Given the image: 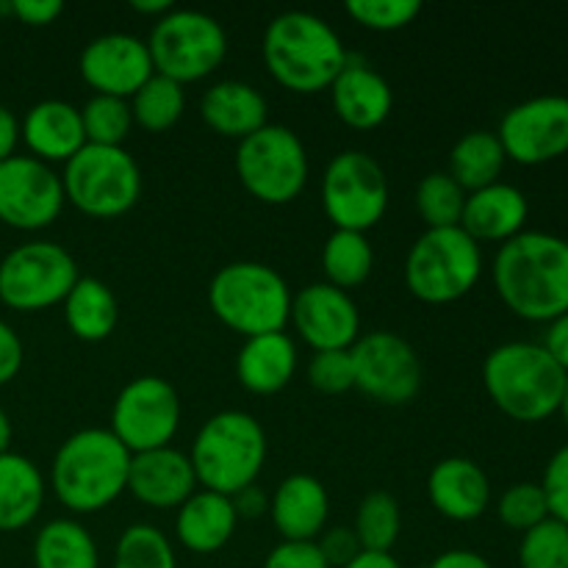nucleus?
I'll return each mask as SVG.
<instances>
[{
    "label": "nucleus",
    "instance_id": "4c0bfd02",
    "mask_svg": "<svg viewBox=\"0 0 568 568\" xmlns=\"http://www.w3.org/2000/svg\"><path fill=\"white\" fill-rule=\"evenodd\" d=\"M519 568H568V525L549 516L521 532Z\"/></svg>",
    "mask_w": 568,
    "mask_h": 568
},
{
    "label": "nucleus",
    "instance_id": "37998d69",
    "mask_svg": "<svg viewBox=\"0 0 568 568\" xmlns=\"http://www.w3.org/2000/svg\"><path fill=\"white\" fill-rule=\"evenodd\" d=\"M264 568H331L316 541H281L266 555Z\"/></svg>",
    "mask_w": 568,
    "mask_h": 568
},
{
    "label": "nucleus",
    "instance_id": "39448f33",
    "mask_svg": "<svg viewBox=\"0 0 568 568\" xmlns=\"http://www.w3.org/2000/svg\"><path fill=\"white\" fill-rule=\"evenodd\" d=\"M189 460L197 486L222 497H236L255 486V477L264 469L266 433L261 422L244 410H220L200 427Z\"/></svg>",
    "mask_w": 568,
    "mask_h": 568
},
{
    "label": "nucleus",
    "instance_id": "1a4fd4ad",
    "mask_svg": "<svg viewBox=\"0 0 568 568\" xmlns=\"http://www.w3.org/2000/svg\"><path fill=\"white\" fill-rule=\"evenodd\" d=\"M153 70L175 83L209 78L225 61V28L205 11L172 9L155 20L148 39Z\"/></svg>",
    "mask_w": 568,
    "mask_h": 568
},
{
    "label": "nucleus",
    "instance_id": "2eb2a0df",
    "mask_svg": "<svg viewBox=\"0 0 568 568\" xmlns=\"http://www.w3.org/2000/svg\"><path fill=\"white\" fill-rule=\"evenodd\" d=\"M508 161L541 166L568 153V98L538 94L505 111L497 131Z\"/></svg>",
    "mask_w": 568,
    "mask_h": 568
},
{
    "label": "nucleus",
    "instance_id": "2f4dec72",
    "mask_svg": "<svg viewBox=\"0 0 568 568\" xmlns=\"http://www.w3.org/2000/svg\"><path fill=\"white\" fill-rule=\"evenodd\" d=\"M375 266V250H372L366 233L355 231H333L322 250V270L325 283L349 292V288L366 283Z\"/></svg>",
    "mask_w": 568,
    "mask_h": 568
},
{
    "label": "nucleus",
    "instance_id": "b1692460",
    "mask_svg": "<svg viewBox=\"0 0 568 568\" xmlns=\"http://www.w3.org/2000/svg\"><path fill=\"white\" fill-rule=\"evenodd\" d=\"M20 139L28 144L33 159L44 164H55V161L67 164L87 144L81 109L67 100H42L22 116Z\"/></svg>",
    "mask_w": 568,
    "mask_h": 568
},
{
    "label": "nucleus",
    "instance_id": "de8ad7c7",
    "mask_svg": "<svg viewBox=\"0 0 568 568\" xmlns=\"http://www.w3.org/2000/svg\"><path fill=\"white\" fill-rule=\"evenodd\" d=\"M541 347L552 355V361L560 366V369L568 372V314L549 322Z\"/></svg>",
    "mask_w": 568,
    "mask_h": 568
},
{
    "label": "nucleus",
    "instance_id": "3c124183",
    "mask_svg": "<svg viewBox=\"0 0 568 568\" xmlns=\"http://www.w3.org/2000/svg\"><path fill=\"white\" fill-rule=\"evenodd\" d=\"M231 499H233V508H236L239 519H242V516L255 519V516H261L266 510V497L255 486L244 488V491H239L236 497H231Z\"/></svg>",
    "mask_w": 568,
    "mask_h": 568
},
{
    "label": "nucleus",
    "instance_id": "f8f14e48",
    "mask_svg": "<svg viewBox=\"0 0 568 568\" xmlns=\"http://www.w3.org/2000/svg\"><path fill=\"white\" fill-rule=\"evenodd\" d=\"M78 277L75 258L61 244L26 242L0 261V303L26 314L53 308Z\"/></svg>",
    "mask_w": 568,
    "mask_h": 568
},
{
    "label": "nucleus",
    "instance_id": "5fc2aeb1",
    "mask_svg": "<svg viewBox=\"0 0 568 568\" xmlns=\"http://www.w3.org/2000/svg\"><path fill=\"white\" fill-rule=\"evenodd\" d=\"M11 444V419L3 408H0V455L9 453Z\"/></svg>",
    "mask_w": 568,
    "mask_h": 568
},
{
    "label": "nucleus",
    "instance_id": "7ed1b4c3",
    "mask_svg": "<svg viewBox=\"0 0 568 568\" xmlns=\"http://www.w3.org/2000/svg\"><path fill=\"white\" fill-rule=\"evenodd\" d=\"M131 453L105 427H87L67 438L50 466V488L72 514H98L128 491Z\"/></svg>",
    "mask_w": 568,
    "mask_h": 568
},
{
    "label": "nucleus",
    "instance_id": "c85d7f7f",
    "mask_svg": "<svg viewBox=\"0 0 568 568\" xmlns=\"http://www.w3.org/2000/svg\"><path fill=\"white\" fill-rule=\"evenodd\" d=\"M61 305H64V320L72 336L89 344L105 342L120 320L114 292L100 277H78Z\"/></svg>",
    "mask_w": 568,
    "mask_h": 568
},
{
    "label": "nucleus",
    "instance_id": "8fccbe9b",
    "mask_svg": "<svg viewBox=\"0 0 568 568\" xmlns=\"http://www.w3.org/2000/svg\"><path fill=\"white\" fill-rule=\"evenodd\" d=\"M20 142V122L11 114V109L0 105V161L11 159Z\"/></svg>",
    "mask_w": 568,
    "mask_h": 568
},
{
    "label": "nucleus",
    "instance_id": "09e8293b",
    "mask_svg": "<svg viewBox=\"0 0 568 568\" xmlns=\"http://www.w3.org/2000/svg\"><path fill=\"white\" fill-rule=\"evenodd\" d=\"M427 568H494L483 558L480 552H471V549H449V552L438 555Z\"/></svg>",
    "mask_w": 568,
    "mask_h": 568
},
{
    "label": "nucleus",
    "instance_id": "a18cd8bd",
    "mask_svg": "<svg viewBox=\"0 0 568 568\" xmlns=\"http://www.w3.org/2000/svg\"><path fill=\"white\" fill-rule=\"evenodd\" d=\"M22 358H26V349H22L20 336L9 322L0 320V386L14 381L17 372L22 369Z\"/></svg>",
    "mask_w": 568,
    "mask_h": 568
},
{
    "label": "nucleus",
    "instance_id": "603ef678",
    "mask_svg": "<svg viewBox=\"0 0 568 568\" xmlns=\"http://www.w3.org/2000/svg\"><path fill=\"white\" fill-rule=\"evenodd\" d=\"M342 568H403V566L394 560L392 552H361L358 558L349 560V564Z\"/></svg>",
    "mask_w": 568,
    "mask_h": 568
},
{
    "label": "nucleus",
    "instance_id": "e433bc0d",
    "mask_svg": "<svg viewBox=\"0 0 568 568\" xmlns=\"http://www.w3.org/2000/svg\"><path fill=\"white\" fill-rule=\"evenodd\" d=\"M81 122L87 144L122 148L133 128L131 103L122 98H109V94H92L81 109Z\"/></svg>",
    "mask_w": 568,
    "mask_h": 568
},
{
    "label": "nucleus",
    "instance_id": "9b49d317",
    "mask_svg": "<svg viewBox=\"0 0 568 568\" xmlns=\"http://www.w3.org/2000/svg\"><path fill=\"white\" fill-rule=\"evenodd\" d=\"M322 209L336 231L366 233L386 216L388 181L383 166L364 150L333 155L322 175Z\"/></svg>",
    "mask_w": 568,
    "mask_h": 568
},
{
    "label": "nucleus",
    "instance_id": "f257e3e1",
    "mask_svg": "<svg viewBox=\"0 0 568 568\" xmlns=\"http://www.w3.org/2000/svg\"><path fill=\"white\" fill-rule=\"evenodd\" d=\"M494 288L505 308L527 322L568 314V239L525 231L499 244L491 266Z\"/></svg>",
    "mask_w": 568,
    "mask_h": 568
},
{
    "label": "nucleus",
    "instance_id": "473e14b6",
    "mask_svg": "<svg viewBox=\"0 0 568 568\" xmlns=\"http://www.w3.org/2000/svg\"><path fill=\"white\" fill-rule=\"evenodd\" d=\"M128 103H131L133 125L150 133H164L186 111V92H183L181 83L153 72V78Z\"/></svg>",
    "mask_w": 568,
    "mask_h": 568
},
{
    "label": "nucleus",
    "instance_id": "a19ab883",
    "mask_svg": "<svg viewBox=\"0 0 568 568\" xmlns=\"http://www.w3.org/2000/svg\"><path fill=\"white\" fill-rule=\"evenodd\" d=\"M308 381L322 394H344L355 388V369L349 349H325L314 353L308 364Z\"/></svg>",
    "mask_w": 568,
    "mask_h": 568
},
{
    "label": "nucleus",
    "instance_id": "58836bf2",
    "mask_svg": "<svg viewBox=\"0 0 568 568\" xmlns=\"http://www.w3.org/2000/svg\"><path fill=\"white\" fill-rule=\"evenodd\" d=\"M497 516L505 527L516 532H527L544 519H549V503L541 483H514L499 497Z\"/></svg>",
    "mask_w": 568,
    "mask_h": 568
},
{
    "label": "nucleus",
    "instance_id": "7c9ffc66",
    "mask_svg": "<svg viewBox=\"0 0 568 568\" xmlns=\"http://www.w3.org/2000/svg\"><path fill=\"white\" fill-rule=\"evenodd\" d=\"M37 568H100L98 544L92 532L75 519H53L33 541Z\"/></svg>",
    "mask_w": 568,
    "mask_h": 568
},
{
    "label": "nucleus",
    "instance_id": "72a5a7b5",
    "mask_svg": "<svg viewBox=\"0 0 568 568\" xmlns=\"http://www.w3.org/2000/svg\"><path fill=\"white\" fill-rule=\"evenodd\" d=\"M399 530H403V519H399V505L392 494L372 491L361 499L353 532L364 552H392Z\"/></svg>",
    "mask_w": 568,
    "mask_h": 568
},
{
    "label": "nucleus",
    "instance_id": "f704fd0d",
    "mask_svg": "<svg viewBox=\"0 0 568 568\" xmlns=\"http://www.w3.org/2000/svg\"><path fill=\"white\" fill-rule=\"evenodd\" d=\"M466 192L449 178V172H430L416 186V211L425 220L427 231L460 227Z\"/></svg>",
    "mask_w": 568,
    "mask_h": 568
},
{
    "label": "nucleus",
    "instance_id": "49530a36",
    "mask_svg": "<svg viewBox=\"0 0 568 568\" xmlns=\"http://www.w3.org/2000/svg\"><path fill=\"white\" fill-rule=\"evenodd\" d=\"M9 9L11 14L20 22H26V26L42 28L55 22V17L64 11V3H61V0H14Z\"/></svg>",
    "mask_w": 568,
    "mask_h": 568
},
{
    "label": "nucleus",
    "instance_id": "864d4df0",
    "mask_svg": "<svg viewBox=\"0 0 568 568\" xmlns=\"http://www.w3.org/2000/svg\"><path fill=\"white\" fill-rule=\"evenodd\" d=\"M131 9L139 11V14H150V17H164L170 14L175 6H172V0H131Z\"/></svg>",
    "mask_w": 568,
    "mask_h": 568
},
{
    "label": "nucleus",
    "instance_id": "ea45409f",
    "mask_svg": "<svg viewBox=\"0 0 568 568\" xmlns=\"http://www.w3.org/2000/svg\"><path fill=\"white\" fill-rule=\"evenodd\" d=\"M344 11L369 31H399L422 14L419 0H347Z\"/></svg>",
    "mask_w": 568,
    "mask_h": 568
},
{
    "label": "nucleus",
    "instance_id": "a878e982",
    "mask_svg": "<svg viewBox=\"0 0 568 568\" xmlns=\"http://www.w3.org/2000/svg\"><path fill=\"white\" fill-rule=\"evenodd\" d=\"M203 122L225 139H247L266 125V100L244 81H220L200 100Z\"/></svg>",
    "mask_w": 568,
    "mask_h": 568
},
{
    "label": "nucleus",
    "instance_id": "4468645a",
    "mask_svg": "<svg viewBox=\"0 0 568 568\" xmlns=\"http://www.w3.org/2000/svg\"><path fill=\"white\" fill-rule=\"evenodd\" d=\"M355 388L381 405H408L422 388V361L408 338L392 331L361 336L349 349Z\"/></svg>",
    "mask_w": 568,
    "mask_h": 568
},
{
    "label": "nucleus",
    "instance_id": "393cba45",
    "mask_svg": "<svg viewBox=\"0 0 568 568\" xmlns=\"http://www.w3.org/2000/svg\"><path fill=\"white\" fill-rule=\"evenodd\" d=\"M239 525V514L231 497L214 491H194L178 508L175 536L189 552L211 555L220 552L233 538Z\"/></svg>",
    "mask_w": 568,
    "mask_h": 568
},
{
    "label": "nucleus",
    "instance_id": "f03ea898",
    "mask_svg": "<svg viewBox=\"0 0 568 568\" xmlns=\"http://www.w3.org/2000/svg\"><path fill=\"white\" fill-rule=\"evenodd\" d=\"M264 64L283 89L316 94L331 89L349 53L342 37L311 11H283L266 26Z\"/></svg>",
    "mask_w": 568,
    "mask_h": 568
},
{
    "label": "nucleus",
    "instance_id": "20e7f679",
    "mask_svg": "<svg viewBox=\"0 0 568 568\" xmlns=\"http://www.w3.org/2000/svg\"><path fill=\"white\" fill-rule=\"evenodd\" d=\"M568 372L532 342H508L483 361V386L508 419L538 425L560 410Z\"/></svg>",
    "mask_w": 568,
    "mask_h": 568
},
{
    "label": "nucleus",
    "instance_id": "9d476101",
    "mask_svg": "<svg viewBox=\"0 0 568 568\" xmlns=\"http://www.w3.org/2000/svg\"><path fill=\"white\" fill-rule=\"evenodd\" d=\"M236 172L242 186L266 205H286L308 181V153L292 128L266 122L236 150Z\"/></svg>",
    "mask_w": 568,
    "mask_h": 568
},
{
    "label": "nucleus",
    "instance_id": "dca6fc26",
    "mask_svg": "<svg viewBox=\"0 0 568 568\" xmlns=\"http://www.w3.org/2000/svg\"><path fill=\"white\" fill-rule=\"evenodd\" d=\"M61 175L33 155L0 161V222L17 231H42L64 209Z\"/></svg>",
    "mask_w": 568,
    "mask_h": 568
},
{
    "label": "nucleus",
    "instance_id": "4be33fe9",
    "mask_svg": "<svg viewBox=\"0 0 568 568\" xmlns=\"http://www.w3.org/2000/svg\"><path fill=\"white\" fill-rule=\"evenodd\" d=\"M530 203L527 194L514 183H491L486 189L466 194L460 227L475 239L477 244L497 242L505 244L525 233Z\"/></svg>",
    "mask_w": 568,
    "mask_h": 568
},
{
    "label": "nucleus",
    "instance_id": "79ce46f5",
    "mask_svg": "<svg viewBox=\"0 0 568 568\" xmlns=\"http://www.w3.org/2000/svg\"><path fill=\"white\" fill-rule=\"evenodd\" d=\"M544 494L549 503V516L568 525V444L549 458L541 480Z\"/></svg>",
    "mask_w": 568,
    "mask_h": 568
},
{
    "label": "nucleus",
    "instance_id": "6e6552de",
    "mask_svg": "<svg viewBox=\"0 0 568 568\" xmlns=\"http://www.w3.org/2000/svg\"><path fill=\"white\" fill-rule=\"evenodd\" d=\"M64 200L94 220L128 214L142 197V172L125 148L83 144L64 164Z\"/></svg>",
    "mask_w": 568,
    "mask_h": 568
},
{
    "label": "nucleus",
    "instance_id": "423d86ee",
    "mask_svg": "<svg viewBox=\"0 0 568 568\" xmlns=\"http://www.w3.org/2000/svg\"><path fill=\"white\" fill-rule=\"evenodd\" d=\"M209 305L216 320L244 338L286 331L292 292L286 277L261 261H236L211 277Z\"/></svg>",
    "mask_w": 568,
    "mask_h": 568
},
{
    "label": "nucleus",
    "instance_id": "6e6d98bb",
    "mask_svg": "<svg viewBox=\"0 0 568 568\" xmlns=\"http://www.w3.org/2000/svg\"><path fill=\"white\" fill-rule=\"evenodd\" d=\"M560 416H564V422H566V427H568V377H566V388H564V399H560V410H558Z\"/></svg>",
    "mask_w": 568,
    "mask_h": 568
},
{
    "label": "nucleus",
    "instance_id": "c03bdc74",
    "mask_svg": "<svg viewBox=\"0 0 568 568\" xmlns=\"http://www.w3.org/2000/svg\"><path fill=\"white\" fill-rule=\"evenodd\" d=\"M316 547H320L322 558L327 560V566L331 568L347 566L349 560H355L361 552H364L358 538H355V532L347 530V527H333V530H325L320 538H316Z\"/></svg>",
    "mask_w": 568,
    "mask_h": 568
},
{
    "label": "nucleus",
    "instance_id": "cd10ccee",
    "mask_svg": "<svg viewBox=\"0 0 568 568\" xmlns=\"http://www.w3.org/2000/svg\"><path fill=\"white\" fill-rule=\"evenodd\" d=\"M44 477L26 455H0V530L14 532L31 525L44 505Z\"/></svg>",
    "mask_w": 568,
    "mask_h": 568
},
{
    "label": "nucleus",
    "instance_id": "0eeeda50",
    "mask_svg": "<svg viewBox=\"0 0 568 568\" xmlns=\"http://www.w3.org/2000/svg\"><path fill=\"white\" fill-rule=\"evenodd\" d=\"M483 275V250L464 227L425 231L405 258V286L427 305L466 297Z\"/></svg>",
    "mask_w": 568,
    "mask_h": 568
},
{
    "label": "nucleus",
    "instance_id": "412c9836",
    "mask_svg": "<svg viewBox=\"0 0 568 568\" xmlns=\"http://www.w3.org/2000/svg\"><path fill=\"white\" fill-rule=\"evenodd\" d=\"M427 499L449 521L480 519L491 503V483L469 458H444L427 475Z\"/></svg>",
    "mask_w": 568,
    "mask_h": 568
},
{
    "label": "nucleus",
    "instance_id": "f3484780",
    "mask_svg": "<svg viewBox=\"0 0 568 568\" xmlns=\"http://www.w3.org/2000/svg\"><path fill=\"white\" fill-rule=\"evenodd\" d=\"M300 338L314 353L325 349H353L361 338V314L349 292L331 283H311L292 297V316Z\"/></svg>",
    "mask_w": 568,
    "mask_h": 568
},
{
    "label": "nucleus",
    "instance_id": "a211bd4d",
    "mask_svg": "<svg viewBox=\"0 0 568 568\" xmlns=\"http://www.w3.org/2000/svg\"><path fill=\"white\" fill-rule=\"evenodd\" d=\"M153 72L148 42L131 33L94 37L81 53V75L94 94L128 100L153 78Z\"/></svg>",
    "mask_w": 568,
    "mask_h": 568
},
{
    "label": "nucleus",
    "instance_id": "5701e85b",
    "mask_svg": "<svg viewBox=\"0 0 568 568\" xmlns=\"http://www.w3.org/2000/svg\"><path fill=\"white\" fill-rule=\"evenodd\" d=\"M270 516L283 541H316L331 516L327 488L311 475H292L275 488Z\"/></svg>",
    "mask_w": 568,
    "mask_h": 568
},
{
    "label": "nucleus",
    "instance_id": "c9c22d12",
    "mask_svg": "<svg viewBox=\"0 0 568 568\" xmlns=\"http://www.w3.org/2000/svg\"><path fill=\"white\" fill-rule=\"evenodd\" d=\"M114 568H178V558L159 527L131 525L116 538Z\"/></svg>",
    "mask_w": 568,
    "mask_h": 568
},
{
    "label": "nucleus",
    "instance_id": "aec40b11",
    "mask_svg": "<svg viewBox=\"0 0 568 568\" xmlns=\"http://www.w3.org/2000/svg\"><path fill=\"white\" fill-rule=\"evenodd\" d=\"M331 100L338 120L355 131L381 128L394 109V92L386 78L355 55H349L331 83Z\"/></svg>",
    "mask_w": 568,
    "mask_h": 568
},
{
    "label": "nucleus",
    "instance_id": "c756f323",
    "mask_svg": "<svg viewBox=\"0 0 568 568\" xmlns=\"http://www.w3.org/2000/svg\"><path fill=\"white\" fill-rule=\"evenodd\" d=\"M503 142L491 131H469L449 150V178L464 189L466 194L486 189L499 181L505 170Z\"/></svg>",
    "mask_w": 568,
    "mask_h": 568
},
{
    "label": "nucleus",
    "instance_id": "6ab92c4d",
    "mask_svg": "<svg viewBox=\"0 0 568 568\" xmlns=\"http://www.w3.org/2000/svg\"><path fill=\"white\" fill-rule=\"evenodd\" d=\"M128 491L139 503L148 505V508H181L197 491V477H194L192 460H189V455L178 453L172 447L131 455Z\"/></svg>",
    "mask_w": 568,
    "mask_h": 568
},
{
    "label": "nucleus",
    "instance_id": "ddd939ff",
    "mask_svg": "<svg viewBox=\"0 0 568 568\" xmlns=\"http://www.w3.org/2000/svg\"><path fill=\"white\" fill-rule=\"evenodd\" d=\"M178 427L181 399L164 377L142 375L116 394L109 430L131 455L170 447Z\"/></svg>",
    "mask_w": 568,
    "mask_h": 568
},
{
    "label": "nucleus",
    "instance_id": "bb28decb",
    "mask_svg": "<svg viewBox=\"0 0 568 568\" xmlns=\"http://www.w3.org/2000/svg\"><path fill=\"white\" fill-rule=\"evenodd\" d=\"M297 372V347L286 331L244 338L236 358V375L247 392L277 394Z\"/></svg>",
    "mask_w": 568,
    "mask_h": 568
}]
</instances>
